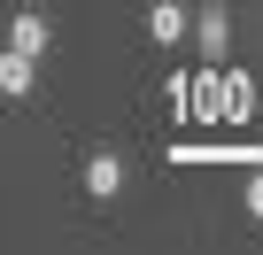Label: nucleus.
I'll list each match as a JSON object with an SVG mask.
<instances>
[{
    "label": "nucleus",
    "instance_id": "423d86ee",
    "mask_svg": "<svg viewBox=\"0 0 263 255\" xmlns=\"http://www.w3.org/2000/svg\"><path fill=\"white\" fill-rule=\"evenodd\" d=\"M240 201H248V217H255V224H263V170H255V178H248V186H240Z\"/></svg>",
    "mask_w": 263,
    "mask_h": 255
},
{
    "label": "nucleus",
    "instance_id": "20e7f679",
    "mask_svg": "<svg viewBox=\"0 0 263 255\" xmlns=\"http://www.w3.org/2000/svg\"><path fill=\"white\" fill-rule=\"evenodd\" d=\"M31 70H39V54L8 47V54H0V93H8V101H24V93H31Z\"/></svg>",
    "mask_w": 263,
    "mask_h": 255
},
{
    "label": "nucleus",
    "instance_id": "39448f33",
    "mask_svg": "<svg viewBox=\"0 0 263 255\" xmlns=\"http://www.w3.org/2000/svg\"><path fill=\"white\" fill-rule=\"evenodd\" d=\"M47 39H54V31H47V16H39V8H24V16L8 24V47H24V54H47Z\"/></svg>",
    "mask_w": 263,
    "mask_h": 255
},
{
    "label": "nucleus",
    "instance_id": "f257e3e1",
    "mask_svg": "<svg viewBox=\"0 0 263 255\" xmlns=\"http://www.w3.org/2000/svg\"><path fill=\"white\" fill-rule=\"evenodd\" d=\"M147 39L155 47H186L194 39V8H186V0H155V8H147Z\"/></svg>",
    "mask_w": 263,
    "mask_h": 255
},
{
    "label": "nucleus",
    "instance_id": "7ed1b4c3",
    "mask_svg": "<svg viewBox=\"0 0 263 255\" xmlns=\"http://www.w3.org/2000/svg\"><path fill=\"white\" fill-rule=\"evenodd\" d=\"M85 193H93V201H116V193H124V163H116V155H85Z\"/></svg>",
    "mask_w": 263,
    "mask_h": 255
},
{
    "label": "nucleus",
    "instance_id": "f03ea898",
    "mask_svg": "<svg viewBox=\"0 0 263 255\" xmlns=\"http://www.w3.org/2000/svg\"><path fill=\"white\" fill-rule=\"evenodd\" d=\"M194 47L224 70V47H232V24H224V8H217V0H209V8H194Z\"/></svg>",
    "mask_w": 263,
    "mask_h": 255
}]
</instances>
